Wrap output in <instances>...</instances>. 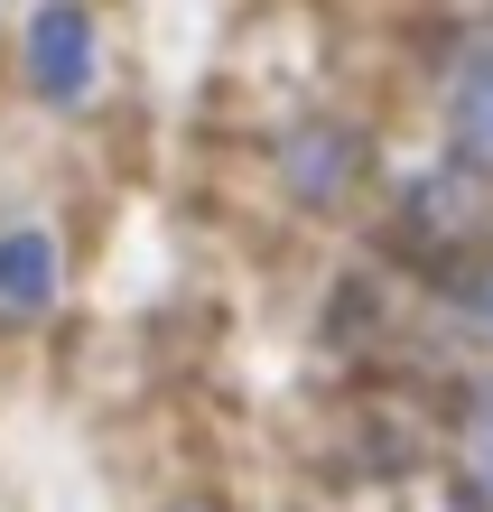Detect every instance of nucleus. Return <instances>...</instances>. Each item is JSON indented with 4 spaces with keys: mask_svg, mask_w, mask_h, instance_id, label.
I'll list each match as a JSON object with an SVG mask.
<instances>
[{
    "mask_svg": "<svg viewBox=\"0 0 493 512\" xmlns=\"http://www.w3.org/2000/svg\"><path fill=\"white\" fill-rule=\"evenodd\" d=\"M475 317H484V326H493V280H484V289H475Z\"/></svg>",
    "mask_w": 493,
    "mask_h": 512,
    "instance_id": "obj_5",
    "label": "nucleus"
},
{
    "mask_svg": "<svg viewBox=\"0 0 493 512\" xmlns=\"http://www.w3.org/2000/svg\"><path fill=\"white\" fill-rule=\"evenodd\" d=\"M47 308H56V233L0 224V317H47Z\"/></svg>",
    "mask_w": 493,
    "mask_h": 512,
    "instance_id": "obj_2",
    "label": "nucleus"
},
{
    "mask_svg": "<svg viewBox=\"0 0 493 512\" xmlns=\"http://www.w3.org/2000/svg\"><path fill=\"white\" fill-rule=\"evenodd\" d=\"M466 457H475V485L493 494V391H484V410H475V438H466Z\"/></svg>",
    "mask_w": 493,
    "mask_h": 512,
    "instance_id": "obj_4",
    "label": "nucleus"
},
{
    "mask_svg": "<svg viewBox=\"0 0 493 512\" xmlns=\"http://www.w3.org/2000/svg\"><path fill=\"white\" fill-rule=\"evenodd\" d=\"M447 140H456L466 168H493V56H475V66L447 84Z\"/></svg>",
    "mask_w": 493,
    "mask_h": 512,
    "instance_id": "obj_3",
    "label": "nucleus"
},
{
    "mask_svg": "<svg viewBox=\"0 0 493 512\" xmlns=\"http://www.w3.org/2000/svg\"><path fill=\"white\" fill-rule=\"evenodd\" d=\"M28 84H38L47 103L94 94V10H84V0H38V10H28Z\"/></svg>",
    "mask_w": 493,
    "mask_h": 512,
    "instance_id": "obj_1",
    "label": "nucleus"
}]
</instances>
